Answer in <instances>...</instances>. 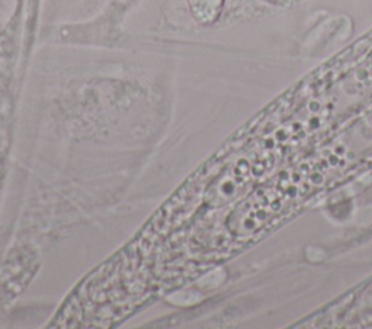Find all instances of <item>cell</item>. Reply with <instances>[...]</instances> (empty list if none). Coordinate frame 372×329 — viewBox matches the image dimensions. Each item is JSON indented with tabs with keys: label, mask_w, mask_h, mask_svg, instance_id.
Returning <instances> with one entry per match:
<instances>
[{
	"label": "cell",
	"mask_w": 372,
	"mask_h": 329,
	"mask_svg": "<svg viewBox=\"0 0 372 329\" xmlns=\"http://www.w3.org/2000/svg\"><path fill=\"white\" fill-rule=\"evenodd\" d=\"M39 268L38 251L29 245H16L0 268V313L12 305L32 281Z\"/></svg>",
	"instance_id": "cell-1"
},
{
	"label": "cell",
	"mask_w": 372,
	"mask_h": 329,
	"mask_svg": "<svg viewBox=\"0 0 372 329\" xmlns=\"http://www.w3.org/2000/svg\"><path fill=\"white\" fill-rule=\"evenodd\" d=\"M4 177H6V161H4L3 154L0 152V194H1V190H3V181H4Z\"/></svg>",
	"instance_id": "cell-2"
},
{
	"label": "cell",
	"mask_w": 372,
	"mask_h": 329,
	"mask_svg": "<svg viewBox=\"0 0 372 329\" xmlns=\"http://www.w3.org/2000/svg\"><path fill=\"white\" fill-rule=\"evenodd\" d=\"M208 1H224V0H208Z\"/></svg>",
	"instance_id": "cell-3"
}]
</instances>
